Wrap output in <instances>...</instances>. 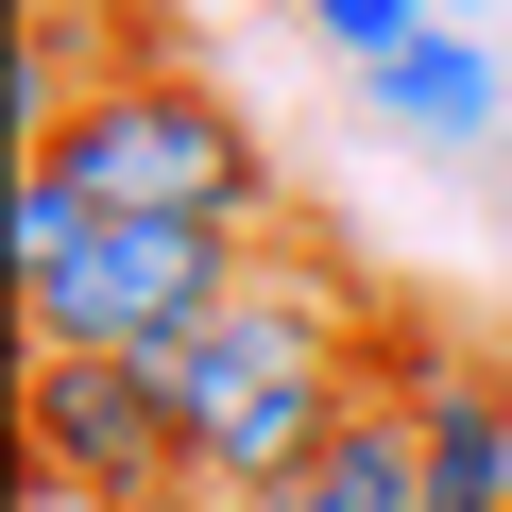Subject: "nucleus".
Segmentation results:
<instances>
[{
	"instance_id": "7",
	"label": "nucleus",
	"mask_w": 512,
	"mask_h": 512,
	"mask_svg": "<svg viewBox=\"0 0 512 512\" xmlns=\"http://www.w3.org/2000/svg\"><path fill=\"white\" fill-rule=\"evenodd\" d=\"M18 512H86V495H52V478H18Z\"/></svg>"
},
{
	"instance_id": "4",
	"label": "nucleus",
	"mask_w": 512,
	"mask_h": 512,
	"mask_svg": "<svg viewBox=\"0 0 512 512\" xmlns=\"http://www.w3.org/2000/svg\"><path fill=\"white\" fill-rule=\"evenodd\" d=\"M359 103H376L393 137H495V120H512V69L444 18V35H410L393 69H359Z\"/></svg>"
},
{
	"instance_id": "3",
	"label": "nucleus",
	"mask_w": 512,
	"mask_h": 512,
	"mask_svg": "<svg viewBox=\"0 0 512 512\" xmlns=\"http://www.w3.org/2000/svg\"><path fill=\"white\" fill-rule=\"evenodd\" d=\"M256 256L274 239H222V222H86V256L52 291H18V325H35V359H171L188 325L239 308Z\"/></svg>"
},
{
	"instance_id": "1",
	"label": "nucleus",
	"mask_w": 512,
	"mask_h": 512,
	"mask_svg": "<svg viewBox=\"0 0 512 512\" xmlns=\"http://www.w3.org/2000/svg\"><path fill=\"white\" fill-rule=\"evenodd\" d=\"M376 308H393V291H359L342 256L291 222V239L239 274V308L154 359V376H171V427H188V478H205V495L308 478V461L342 444V410H376Z\"/></svg>"
},
{
	"instance_id": "2",
	"label": "nucleus",
	"mask_w": 512,
	"mask_h": 512,
	"mask_svg": "<svg viewBox=\"0 0 512 512\" xmlns=\"http://www.w3.org/2000/svg\"><path fill=\"white\" fill-rule=\"evenodd\" d=\"M52 171L103 205V222H222V239H291V188H274V137H256L205 69L137 52V69H86Z\"/></svg>"
},
{
	"instance_id": "6",
	"label": "nucleus",
	"mask_w": 512,
	"mask_h": 512,
	"mask_svg": "<svg viewBox=\"0 0 512 512\" xmlns=\"http://www.w3.org/2000/svg\"><path fill=\"white\" fill-rule=\"evenodd\" d=\"M222 512H342L325 478H274V495H222Z\"/></svg>"
},
{
	"instance_id": "5",
	"label": "nucleus",
	"mask_w": 512,
	"mask_h": 512,
	"mask_svg": "<svg viewBox=\"0 0 512 512\" xmlns=\"http://www.w3.org/2000/svg\"><path fill=\"white\" fill-rule=\"evenodd\" d=\"M308 35H325L342 69H393L410 35H444V0H308Z\"/></svg>"
}]
</instances>
